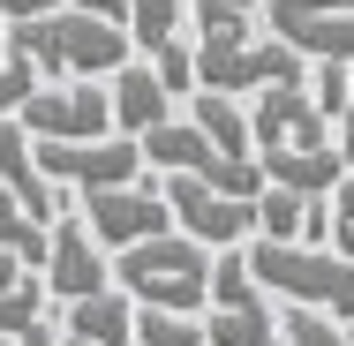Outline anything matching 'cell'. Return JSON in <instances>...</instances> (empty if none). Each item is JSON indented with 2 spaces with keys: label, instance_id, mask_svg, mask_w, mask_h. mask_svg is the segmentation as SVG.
Segmentation results:
<instances>
[{
  "label": "cell",
  "instance_id": "6da1fadb",
  "mask_svg": "<svg viewBox=\"0 0 354 346\" xmlns=\"http://www.w3.org/2000/svg\"><path fill=\"white\" fill-rule=\"evenodd\" d=\"M249 128H257V166L301 189V196H332L347 158L332 143V113L309 98V83H264V98L249 106Z\"/></svg>",
  "mask_w": 354,
  "mask_h": 346
},
{
  "label": "cell",
  "instance_id": "7a4b0ae2",
  "mask_svg": "<svg viewBox=\"0 0 354 346\" xmlns=\"http://www.w3.org/2000/svg\"><path fill=\"white\" fill-rule=\"evenodd\" d=\"M129 23H106V15H91V8H53V15H30V23H8V53H23L30 68L46 75H106L129 68Z\"/></svg>",
  "mask_w": 354,
  "mask_h": 346
},
{
  "label": "cell",
  "instance_id": "3957f363",
  "mask_svg": "<svg viewBox=\"0 0 354 346\" xmlns=\"http://www.w3.org/2000/svg\"><path fill=\"white\" fill-rule=\"evenodd\" d=\"M113 286L136 294V309H181L196 316L212 301V249L196 233H151V241H129L113 249Z\"/></svg>",
  "mask_w": 354,
  "mask_h": 346
},
{
  "label": "cell",
  "instance_id": "277c9868",
  "mask_svg": "<svg viewBox=\"0 0 354 346\" xmlns=\"http://www.w3.org/2000/svg\"><path fill=\"white\" fill-rule=\"evenodd\" d=\"M249 271L264 278V294L279 301H309V309H332L339 324H354V256L332 241H272V233H249Z\"/></svg>",
  "mask_w": 354,
  "mask_h": 346
},
{
  "label": "cell",
  "instance_id": "5b68a950",
  "mask_svg": "<svg viewBox=\"0 0 354 346\" xmlns=\"http://www.w3.org/2000/svg\"><path fill=\"white\" fill-rule=\"evenodd\" d=\"M212 346H286L264 278L249 271V249H218L212 256Z\"/></svg>",
  "mask_w": 354,
  "mask_h": 346
},
{
  "label": "cell",
  "instance_id": "8992f818",
  "mask_svg": "<svg viewBox=\"0 0 354 346\" xmlns=\"http://www.w3.org/2000/svg\"><path fill=\"white\" fill-rule=\"evenodd\" d=\"M30 136H61V143H83V136H113V90H98V75H53L23 98L15 113Z\"/></svg>",
  "mask_w": 354,
  "mask_h": 346
},
{
  "label": "cell",
  "instance_id": "52a82bcc",
  "mask_svg": "<svg viewBox=\"0 0 354 346\" xmlns=\"http://www.w3.org/2000/svg\"><path fill=\"white\" fill-rule=\"evenodd\" d=\"M38 166L53 173V181H68V189H113V181H143V143L136 136H83V143H61V136H38Z\"/></svg>",
  "mask_w": 354,
  "mask_h": 346
},
{
  "label": "cell",
  "instance_id": "ba28073f",
  "mask_svg": "<svg viewBox=\"0 0 354 346\" xmlns=\"http://www.w3.org/2000/svg\"><path fill=\"white\" fill-rule=\"evenodd\" d=\"M83 218H91V233L106 241V249H129V241H151V233H166L174 226V196H166V181H113V189H91L83 196Z\"/></svg>",
  "mask_w": 354,
  "mask_h": 346
},
{
  "label": "cell",
  "instance_id": "9c48e42d",
  "mask_svg": "<svg viewBox=\"0 0 354 346\" xmlns=\"http://www.w3.org/2000/svg\"><path fill=\"white\" fill-rule=\"evenodd\" d=\"M166 196H174V226L196 233L204 249H241L257 233V196H226L196 173H166Z\"/></svg>",
  "mask_w": 354,
  "mask_h": 346
},
{
  "label": "cell",
  "instance_id": "30bf717a",
  "mask_svg": "<svg viewBox=\"0 0 354 346\" xmlns=\"http://www.w3.org/2000/svg\"><path fill=\"white\" fill-rule=\"evenodd\" d=\"M46 286H53V301H61V309H68V301H83V294H106V286H113L106 241L91 233L83 204H68L61 218H53V249H46Z\"/></svg>",
  "mask_w": 354,
  "mask_h": 346
},
{
  "label": "cell",
  "instance_id": "8fae6325",
  "mask_svg": "<svg viewBox=\"0 0 354 346\" xmlns=\"http://www.w3.org/2000/svg\"><path fill=\"white\" fill-rule=\"evenodd\" d=\"M272 30L301 61H354V0H272Z\"/></svg>",
  "mask_w": 354,
  "mask_h": 346
},
{
  "label": "cell",
  "instance_id": "7c38bea8",
  "mask_svg": "<svg viewBox=\"0 0 354 346\" xmlns=\"http://www.w3.org/2000/svg\"><path fill=\"white\" fill-rule=\"evenodd\" d=\"M106 90H113V128H121V136H151V128L166 121V106H174V90L158 83L151 61L113 68V75H106Z\"/></svg>",
  "mask_w": 354,
  "mask_h": 346
},
{
  "label": "cell",
  "instance_id": "4fadbf2b",
  "mask_svg": "<svg viewBox=\"0 0 354 346\" xmlns=\"http://www.w3.org/2000/svg\"><path fill=\"white\" fill-rule=\"evenodd\" d=\"M68 331L91 339V346H143L136 339V294H129V286H106V294L68 301Z\"/></svg>",
  "mask_w": 354,
  "mask_h": 346
},
{
  "label": "cell",
  "instance_id": "5bb4252c",
  "mask_svg": "<svg viewBox=\"0 0 354 346\" xmlns=\"http://www.w3.org/2000/svg\"><path fill=\"white\" fill-rule=\"evenodd\" d=\"M189 121H196L218 151L257 158V128H249V113H241V98H234V90H196V98H189Z\"/></svg>",
  "mask_w": 354,
  "mask_h": 346
},
{
  "label": "cell",
  "instance_id": "9a60e30c",
  "mask_svg": "<svg viewBox=\"0 0 354 346\" xmlns=\"http://www.w3.org/2000/svg\"><path fill=\"white\" fill-rule=\"evenodd\" d=\"M181 15H189V0H136L129 8V38H136L143 53H158V46L181 38Z\"/></svg>",
  "mask_w": 354,
  "mask_h": 346
},
{
  "label": "cell",
  "instance_id": "2e32d148",
  "mask_svg": "<svg viewBox=\"0 0 354 346\" xmlns=\"http://www.w3.org/2000/svg\"><path fill=\"white\" fill-rule=\"evenodd\" d=\"M279 331H286V346H354L347 331H339V316H332V309H309V301H286Z\"/></svg>",
  "mask_w": 354,
  "mask_h": 346
},
{
  "label": "cell",
  "instance_id": "e0dca14e",
  "mask_svg": "<svg viewBox=\"0 0 354 346\" xmlns=\"http://www.w3.org/2000/svg\"><path fill=\"white\" fill-rule=\"evenodd\" d=\"M136 339L143 346H212V331L181 309H136Z\"/></svg>",
  "mask_w": 354,
  "mask_h": 346
},
{
  "label": "cell",
  "instance_id": "ac0fdd59",
  "mask_svg": "<svg viewBox=\"0 0 354 346\" xmlns=\"http://www.w3.org/2000/svg\"><path fill=\"white\" fill-rule=\"evenodd\" d=\"M309 98H317L332 121H347V98H354V61H317V75H309Z\"/></svg>",
  "mask_w": 354,
  "mask_h": 346
},
{
  "label": "cell",
  "instance_id": "d6986e66",
  "mask_svg": "<svg viewBox=\"0 0 354 346\" xmlns=\"http://www.w3.org/2000/svg\"><path fill=\"white\" fill-rule=\"evenodd\" d=\"M151 68H158V83H166L174 98H196V46H181V38H174V46H158V53H151Z\"/></svg>",
  "mask_w": 354,
  "mask_h": 346
},
{
  "label": "cell",
  "instance_id": "ffe728a7",
  "mask_svg": "<svg viewBox=\"0 0 354 346\" xmlns=\"http://www.w3.org/2000/svg\"><path fill=\"white\" fill-rule=\"evenodd\" d=\"M30 90H38V68H30L23 53H8V61H0V121H8V113H23V98H30Z\"/></svg>",
  "mask_w": 354,
  "mask_h": 346
},
{
  "label": "cell",
  "instance_id": "44dd1931",
  "mask_svg": "<svg viewBox=\"0 0 354 346\" xmlns=\"http://www.w3.org/2000/svg\"><path fill=\"white\" fill-rule=\"evenodd\" d=\"M15 346H68V324H46V316H38L30 331H15Z\"/></svg>",
  "mask_w": 354,
  "mask_h": 346
},
{
  "label": "cell",
  "instance_id": "7402d4cb",
  "mask_svg": "<svg viewBox=\"0 0 354 346\" xmlns=\"http://www.w3.org/2000/svg\"><path fill=\"white\" fill-rule=\"evenodd\" d=\"M61 0H0V23H30V15H53Z\"/></svg>",
  "mask_w": 354,
  "mask_h": 346
},
{
  "label": "cell",
  "instance_id": "603a6c76",
  "mask_svg": "<svg viewBox=\"0 0 354 346\" xmlns=\"http://www.w3.org/2000/svg\"><path fill=\"white\" fill-rule=\"evenodd\" d=\"M75 8H91V15H106V23H129L136 0H75Z\"/></svg>",
  "mask_w": 354,
  "mask_h": 346
},
{
  "label": "cell",
  "instance_id": "cb8c5ba5",
  "mask_svg": "<svg viewBox=\"0 0 354 346\" xmlns=\"http://www.w3.org/2000/svg\"><path fill=\"white\" fill-rule=\"evenodd\" d=\"M339 158H347V166H354V121H347V136H339Z\"/></svg>",
  "mask_w": 354,
  "mask_h": 346
},
{
  "label": "cell",
  "instance_id": "d4e9b609",
  "mask_svg": "<svg viewBox=\"0 0 354 346\" xmlns=\"http://www.w3.org/2000/svg\"><path fill=\"white\" fill-rule=\"evenodd\" d=\"M0 61H8V23H0Z\"/></svg>",
  "mask_w": 354,
  "mask_h": 346
},
{
  "label": "cell",
  "instance_id": "484cf974",
  "mask_svg": "<svg viewBox=\"0 0 354 346\" xmlns=\"http://www.w3.org/2000/svg\"><path fill=\"white\" fill-rule=\"evenodd\" d=\"M347 121H354V98H347Z\"/></svg>",
  "mask_w": 354,
  "mask_h": 346
},
{
  "label": "cell",
  "instance_id": "4316f807",
  "mask_svg": "<svg viewBox=\"0 0 354 346\" xmlns=\"http://www.w3.org/2000/svg\"><path fill=\"white\" fill-rule=\"evenodd\" d=\"M241 8H257V0H241Z\"/></svg>",
  "mask_w": 354,
  "mask_h": 346
},
{
  "label": "cell",
  "instance_id": "83f0119b",
  "mask_svg": "<svg viewBox=\"0 0 354 346\" xmlns=\"http://www.w3.org/2000/svg\"><path fill=\"white\" fill-rule=\"evenodd\" d=\"M0 346H15V339H0Z\"/></svg>",
  "mask_w": 354,
  "mask_h": 346
},
{
  "label": "cell",
  "instance_id": "f1b7e54d",
  "mask_svg": "<svg viewBox=\"0 0 354 346\" xmlns=\"http://www.w3.org/2000/svg\"><path fill=\"white\" fill-rule=\"evenodd\" d=\"M347 256H354V241H347Z\"/></svg>",
  "mask_w": 354,
  "mask_h": 346
}]
</instances>
